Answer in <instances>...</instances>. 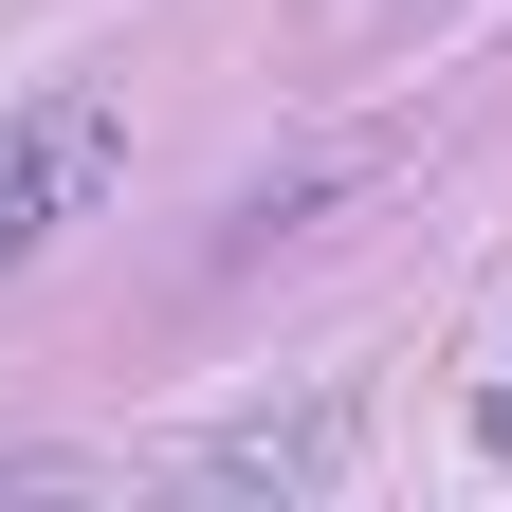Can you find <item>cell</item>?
Here are the masks:
<instances>
[{
  "label": "cell",
  "mask_w": 512,
  "mask_h": 512,
  "mask_svg": "<svg viewBox=\"0 0 512 512\" xmlns=\"http://www.w3.org/2000/svg\"><path fill=\"white\" fill-rule=\"evenodd\" d=\"M202 476H220V494H330V476H348V403H293V421H220V439H202Z\"/></svg>",
  "instance_id": "2"
},
{
  "label": "cell",
  "mask_w": 512,
  "mask_h": 512,
  "mask_svg": "<svg viewBox=\"0 0 512 512\" xmlns=\"http://www.w3.org/2000/svg\"><path fill=\"white\" fill-rule=\"evenodd\" d=\"M110 165H128V110H110L92 74H55V92H19V110H0V275L74 238V220L110 202Z\"/></svg>",
  "instance_id": "1"
},
{
  "label": "cell",
  "mask_w": 512,
  "mask_h": 512,
  "mask_svg": "<svg viewBox=\"0 0 512 512\" xmlns=\"http://www.w3.org/2000/svg\"><path fill=\"white\" fill-rule=\"evenodd\" d=\"M494 439H512V421H494Z\"/></svg>",
  "instance_id": "3"
}]
</instances>
